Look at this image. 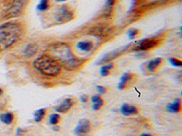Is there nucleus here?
<instances>
[{
  "mask_svg": "<svg viewBox=\"0 0 182 136\" xmlns=\"http://www.w3.org/2000/svg\"><path fill=\"white\" fill-rule=\"evenodd\" d=\"M49 56L55 59L60 66L73 70L81 65V60L73 54L70 47L65 43H56L48 48Z\"/></svg>",
  "mask_w": 182,
  "mask_h": 136,
  "instance_id": "obj_1",
  "label": "nucleus"
},
{
  "mask_svg": "<svg viewBox=\"0 0 182 136\" xmlns=\"http://www.w3.org/2000/svg\"><path fill=\"white\" fill-rule=\"evenodd\" d=\"M23 35L21 26L17 22H7L0 26V48H7L17 42Z\"/></svg>",
  "mask_w": 182,
  "mask_h": 136,
  "instance_id": "obj_2",
  "label": "nucleus"
},
{
  "mask_svg": "<svg viewBox=\"0 0 182 136\" xmlns=\"http://www.w3.org/2000/svg\"><path fill=\"white\" fill-rule=\"evenodd\" d=\"M34 68L46 76H57L60 74L61 66L48 55H43L36 58L33 62Z\"/></svg>",
  "mask_w": 182,
  "mask_h": 136,
  "instance_id": "obj_3",
  "label": "nucleus"
},
{
  "mask_svg": "<svg viewBox=\"0 0 182 136\" xmlns=\"http://www.w3.org/2000/svg\"><path fill=\"white\" fill-rule=\"evenodd\" d=\"M55 17H56V20L58 23H60V24L67 23L73 19V13L69 10V9H67L65 6H63L57 10Z\"/></svg>",
  "mask_w": 182,
  "mask_h": 136,
  "instance_id": "obj_4",
  "label": "nucleus"
},
{
  "mask_svg": "<svg viewBox=\"0 0 182 136\" xmlns=\"http://www.w3.org/2000/svg\"><path fill=\"white\" fill-rule=\"evenodd\" d=\"M91 130L90 122L87 119H82L78 122L77 125L76 126L74 133L77 136H86Z\"/></svg>",
  "mask_w": 182,
  "mask_h": 136,
  "instance_id": "obj_5",
  "label": "nucleus"
},
{
  "mask_svg": "<svg viewBox=\"0 0 182 136\" xmlns=\"http://www.w3.org/2000/svg\"><path fill=\"white\" fill-rule=\"evenodd\" d=\"M27 3V0H12L11 6L7 10V16L16 17L21 12L23 7Z\"/></svg>",
  "mask_w": 182,
  "mask_h": 136,
  "instance_id": "obj_6",
  "label": "nucleus"
},
{
  "mask_svg": "<svg viewBox=\"0 0 182 136\" xmlns=\"http://www.w3.org/2000/svg\"><path fill=\"white\" fill-rule=\"evenodd\" d=\"M159 42L156 39H150V38H147V39H143L139 42L137 46H136V50H140V51H145L149 50L153 48L155 46H158Z\"/></svg>",
  "mask_w": 182,
  "mask_h": 136,
  "instance_id": "obj_7",
  "label": "nucleus"
},
{
  "mask_svg": "<svg viewBox=\"0 0 182 136\" xmlns=\"http://www.w3.org/2000/svg\"><path fill=\"white\" fill-rule=\"evenodd\" d=\"M127 47H129V46H121L119 48H117V49L112 51L110 53H109V54H107L105 56L102 57V59L100 60L99 63H109V61L115 59L116 57H117L119 55H120L122 53H124L127 49Z\"/></svg>",
  "mask_w": 182,
  "mask_h": 136,
  "instance_id": "obj_8",
  "label": "nucleus"
},
{
  "mask_svg": "<svg viewBox=\"0 0 182 136\" xmlns=\"http://www.w3.org/2000/svg\"><path fill=\"white\" fill-rule=\"evenodd\" d=\"M120 112L123 115L125 116H129V115H135L139 113V110L134 105H130L127 104H124L121 105Z\"/></svg>",
  "mask_w": 182,
  "mask_h": 136,
  "instance_id": "obj_9",
  "label": "nucleus"
},
{
  "mask_svg": "<svg viewBox=\"0 0 182 136\" xmlns=\"http://www.w3.org/2000/svg\"><path fill=\"white\" fill-rule=\"evenodd\" d=\"M72 106H73V101H72V99L67 98V99L64 100L59 105L57 106V107H56V111L58 112V113L64 114V113H67V111H69L72 108Z\"/></svg>",
  "mask_w": 182,
  "mask_h": 136,
  "instance_id": "obj_10",
  "label": "nucleus"
},
{
  "mask_svg": "<svg viewBox=\"0 0 182 136\" xmlns=\"http://www.w3.org/2000/svg\"><path fill=\"white\" fill-rule=\"evenodd\" d=\"M132 77H133V75H132L131 73L127 72V73H125V74H123V75L120 78V82L119 83V89L122 90L126 88L127 85L131 81Z\"/></svg>",
  "mask_w": 182,
  "mask_h": 136,
  "instance_id": "obj_11",
  "label": "nucleus"
},
{
  "mask_svg": "<svg viewBox=\"0 0 182 136\" xmlns=\"http://www.w3.org/2000/svg\"><path fill=\"white\" fill-rule=\"evenodd\" d=\"M78 49H80L81 51L85 52V53H89L93 47H94V45L91 41H80L77 43V45Z\"/></svg>",
  "mask_w": 182,
  "mask_h": 136,
  "instance_id": "obj_12",
  "label": "nucleus"
},
{
  "mask_svg": "<svg viewBox=\"0 0 182 136\" xmlns=\"http://www.w3.org/2000/svg\"><path fill=\"white\" fill-rule=\"evenodd\" d=\"M167 110H168L169 113H179L181 110V104L180 100L179 98H177L174 100V102L172 104H169L167 105Z\"/></svg>",
  "mask_w": 182,
  "mask_h": 136,
  "instance_id": "obj_13",
  "label": "nucleus"
},
{
  "mask_svg": "<svg viewBox=\"0 0 182 136\" xmlns=\"http://www.w3.org/2000/svg\"><path fill=\"white\" fill-rule=\"evenodd\" d=\"M161 63H162V59L161 58H159V57L155 58V59H153V60H150L147 65V70H149L150 73L155 72L159 68V66L161 65Z\"/></svg>",
  "mask_w": 182,
  "mask_h": 136,
  "instance_id": "obj_14",
  "label": "nucleus"
},
{
  "mask_svg": "<svg viewBox=\"0 0 182 136\" xmlns=\"http://www.w3.org/2000/svg\"><path fill=\"white\" fill-rule=\"evenodd\" d=\"M0 121L5 124H11L14 121V114L12 113H5L0 115Z\"/></svg>",
  "mask_w": 182,
  "mask_h": 136,
  "instance_id": "obj_15",
  "label": "nucleus"
},
{
  "mask_svg": "<svg viewBox=\"0 0 182 136\" xmlns=\"http://www.w3.org/2000/svg\"><path fill=\"white\" fill-rule=\"evenodd\" d=\"M45 115H46V109H44V108L38 109L34 113V121L37 123L41 122Z\"/></svg>",
  "mask_w": 182,
  "mask_h": 136,
  "instance_id": "obj_16",
  "label": "nucleus"
},
{
  "mask_svg": "<svg viewBox=\"0 0 182 136\" xmlns=\"http://www.w3.org/2000/svg\"><path fill=\"white\" fill-rule=\"evenodd\" d=\"M112 67H113V64H112V63H107V65H102L101 68H100V75H101L102 76H107V75H109V71L112 69Z\"/></svg>",
  "mask_w": 182,
  "mask_h": 136,
  "instance_id": "obj_17",
  "label": "nucleus"
},
{
  "mask_svg": "<svg viewBox=\"0 0 182 136\" xmlns=\"http://www.w3.org/2000/svg\"><path fill=\"white\" fill-rule=\"evenodd\" d=\"M49 7V0H40L37 5V9L39 11H45Z\"/></svg>",
  "mask_w": 182,
  "mask_h": 136,
  "instance_id": "obj_18",
  "label": "nucleus"
},
{
  "mask_svg": "<svg viewBox=\"0 0 182 136\" xmlns=\"http://www.w3.org/2000/svg\"><path fill=\"white\" fill-rule=\"evenodd\" d=\"M37 51V47L33 45H28L26 49H25V55H27L28 56H31L33 55H35V53Z\"/></svg>",
  "mask_w": 182,
  "mask_h": 136,
  "instance_id": "obj_19",
  "label": "nucleus"
},
{
  "mask_svg": "<svg viewBox=\"0 0 182 136\" xmlns=\"http://www.w3.org/2000/svg\"><path fill=\"white\" fill-rule=\"evenodd\" d=\"M60 121V116L57 114H53L49 116V123L52 125H57Z\"/></svg>",
  "mask_w": 182,
  "mask_h": 136,
  "instance_id": "obj_20",
  "label": "nucleus"
},
{
  "mask_svg": "<svg viewBox=\"0 0 182 136\" xmlns=\"http://www.w3.org/2000/svg\"><path fill=\"white\" fill-rule=\"evenodd\" d=\"M103 104H104V101H103V99H100L99 101H97L92 104V109L94 111H98L103 106Z\"/></svg>",
  "mask_w": 182,
  "mask_h": 136,
  "instance_id": "obj_21",
  "label": "nucleus"
},
{
  "mask_svg": "<svg viewBox=\"0 0 182 136\" xmlns=\"http://www.w3.org/2000/svg\"><path fill=\"white\" fill-rule=\"evenodd\" d=\"M116 0H107V3H106V11L107 13H109V11L112 9L113 6H114Z\"/></svg>",
  "mask_w": 182,
  "mask_h": 136,
  "instance_id": "obj_22",
  "label": "nucleus"
},
{
  "mask_svg": "<svg viewBox=\"0 0 182 136\" xmlns=\"http://www.w3.org/2000/svg\"><path fill=\"white\" fill-rule=\"evenodd\" d=\"M169 62L170 64L173 65V66H178V67H180L182 65L181 64V61H179V59H176V58H170L169 59Z\"/></svg>",
  "mask_w": 182,
  "mask_h": 136,
  "instance_id": "obj_23",
  "label": "nucleus"
},
{
  "mask_svg": "<svg viewBox=\"0 0 182 136\" xmlns=\"http://www.w3.org/2000/svg\"><path fill=\"white\" fill-rule=\"evenodd\" d=\"M137 33H139V31L137 30V29H132V30L129 32V37L131 38V39H133V38L137 35Z\"/></svg>",
  "mask_w": 182,
  "mask_h": 136,
  "instance_id": "obj_24",
  "label": "nucleus"
},
{
  "mask_svg": "<svg viewBox=\"0 0 182 136\" xmlns=\"http://www.w3.org/2000/svg\"><path fill=\"white\" fill-rule=\"evenodd\" d=\"M101 99V97H100V95H98V94H96V95H93L92 97H91V99H90V101L92 102V104H94V103H96V102H97V101H99Z\"/></svg>",
  "mask_w": 182,
  "mask_h": 136,
  "instance_id": "obj_25",
  "label": "nucleus"
},
{
  "mask_svg": "<svg viewBox=\"0 0 182 136\" xmlns=\"http://www.w3.org/2000/svg\"><path fill=\"white\" fill-rule=\"evenodd\" d=\"M96 88H97V90L98 92H99V94H105V93H106V92H107V89L105 88V87H104V86H101V85H97V86L96 87Z\"/></svg>",
  "mask_w": 182,
  "mask_h": 136,
  "instance_id": "obj_26",
  "label": "nucleus"
},
{
  "mask_svg": "<svg viewBox=\"0 0 182 136\" xmlns=\"http://www.w3.org/2000/svg\"><path fill=\"white\" fill-rule=\"evenodd\" d=\"M87 99H88L87 95L83 94V95L80 96V101L82 102V103H87Z\"/></svg>",
  "mask_w": 182,
  "mask_h": 136,
  "instance_id": "obj_27",
  "label": "nucleus"
},
{
  "mask_svg": "<svg viewBox=\"0 0 182 136\" xmlns=\"http://www.w3.org/2000/svg\"><path fill=\"white\" fill-rule=\"evenodd\" d=\"M139 136H151V135L149 134V133H142V134H140Z\"/></svg>",
  "mask_w": 182,
  "mask_h": 136,
  "instance_id": "obj_28",
  "label": "nucleus"
},
{
  "mask_svg": "<svg viewBox=\"0 0 182 136\" xmlns=\"http://www.w3.org/2000/svg\"><path fill=\"white\" fill-rule=\"evenodd\" d=\"M56 126H57V125H56ZM53 129L55 130V131H57V130H59V127H57H57H54Z\"/></svg>",
  "mask_w": 182,
  "mask_h": 136,
  "instance_id": "obj_29",
  "label": "nucleus"
},
{
  "mask_svg": "<svg viewBox=\"0 0 182 136\" xmlns=\"http://www.w3.org/2000/svg\"><path fill=\"white\" fill-rule=\"evenodd\" d=\"M2 94H3V91H2L1 88H0V95H2Z\"/></svg>",
  "mask_w": 182,
  "mask_h": 136,
  "instance_id": "obj_30",
  "label": "nucleus"
},
{
  "mask_svg": "<svg viewBox=\"0 0 182 136\" xmlns=\"http://www.w3.org/2000/svg\"><path fill=\"white\" fill-rule=\"evenodd\" d=\"M56 1H58V2H61V1H65V0H56Z\"/></svg>",
  "mask_w": 182,
  "mask_h": 136,
  "instance_id": "obj_31",
  "label": "nucleus"
}]
</instances>
